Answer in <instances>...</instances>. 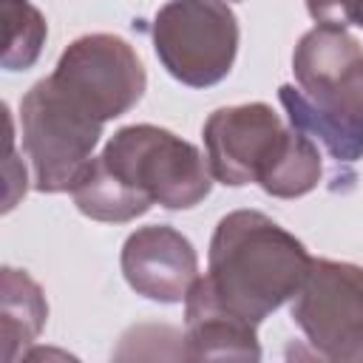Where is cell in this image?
I'll return each instance as SVG.
<instances>
[{
	"instance_id": "6da1fadb",
	"label": "cell",
	"mask_w": 363,
	"mask_h": 363,
	"mask_svg": "<svg viewBox=\"0 0 363 363\" xmlns=\"http://www.w3.org/2000/svg\"><path fill=\"white\" fill-rule=\"evenodd\" d=\"M312 255L278 221L258 210L227 213L210 238L207 281L216 295L255 326L289 301Z\"/></svg>"
},
{
	"instance_id": "7a4b0ae2",
	"label": "cell",
	"mask_w": 363,
	"mask_h": 363,
	"mask_svg": "<svg viewBox=\"0 0 363 363\" xmlns=\"http://www.w3.org/2000/svg\"><path fill=\"white\" fill-rule=\"evenodd\" d=\"M99 159L130 190L167 210H190L213 187V173L201 150L156 125L119 128Z\"/></svg>"
},
{
	"instance_id": "3957f363",
	"label": "cell",
	"mask_w": 363,
	"mask_h": 363,
	"mask_svg": "<svg viewBox=\"0 0 363 363\" xmlns=\"http://www.w3.org/2000/svg\"><path fill=\"white\" fill-rule=\"evenodd\" d=\"M20 128L40 193L71 190L102 136V122L82 111L51 77L34 82L20 99Z\"/></svg>"
},
{
	"instance_id": "277c9868",
	"label": "cell",
	"mask_w": 363,
	"mask_h": 363,
	"mask_svg": "<svg viewBox=\"0 0 363 363\" xmlns=\"http://www.w3.org/2000/svg\"><path fill=\"white\" fill-rule=\"evenodd\" d=\"M150 34L164 71L190 88L221 82L238 54V20L224 0H170Z\"/></svg>"
},
{
	"instance_id": "5b68a950",
	"label": "cell",
	"mask_w": 363,
	"mask_h": 363,
	"mask_svg": "<svg viewBox=\"0 0 363 363\" xmlns=\"http://www.w3.org/2000/svg\"><path fill=\"white\" fill-rule=\"evenodd\" d=\"M51 79L102 125L128 113L147 85L133 45L116 34H85L74 40L60 54Z\"/></svg>"
},
{
	"instance_id": "8992f818",
	"label": "cell",
	"mask_w": 363,
	"mask_h": 363,
	"mask_svg": "<svg viewBox=\"0 0 363 363\" xmlns=\"http://www.w3.org/2000/svg\"><path fill=\"white\" fill-rule=\"evenodd\" d=\"M289 312L320 357L349 360L363 337V267L312 258Z\"/></svg>"
},
{
	"instance_id": "52a82bcc",
	"label": "cell",
	"mask_w": 363,
	"mask_h": 363,
	"mask_svg": "<svg viewBox=\"0 0 363 363\" xmlns=\"http://www.w3.org/2000/svg\"><path fill=\"white\" fill-rule=\"evenodd\" d=\"M286 130L289 128L267 102L213 111L201 130L213 179L230 187L261 184L284 147Z\"/></svg>"
},
{
	"instance_id": "ba28073f",
	"label": "cell",
	"mask_w": 363,
	"mask_h": 363,
	"mask_svg": "<svg viewBox=\"0 0 363 363\" xmlns=\"http://www.w3.org/2000/svg\"><path fill=\"white\" fill-rule=\"evenodd\" d=\"M298 88L340 119L363 125V45L343 26L318 23L292 54Z\"/></svg>"
},
{
	"instance_id": "9c48e42d",
	"label": "cell",
	"mask_w": 363,
	"mask_h": 363,
	"mask_svg": "<svg viewBox=\"0 0 363 363\" xmlns=\"http://www.w3.org/2000/svg\"><path fill=\"white\" fill-rule=\"evenodd\" d=\"M119 264L128 286L159 303H182L199 281V255L190 238L167 224H150L130 233Z\"/></svg>"
},
{
	"instance_id": "30bf717a",
	"label": "cell",
	"mask_w": 363,
	"mask_h": 363,
	"mask_svg": "<svg viewBox=\"0 0 363 363\" xmlns=\"http://www.w3.org/2000/svg\"><path fill=\"white\" fill-rule=\"evenodd\" d=\"M182 354L190 360H258L261 357L255 323L233 312L216 295L207 275L199 278L184 298Z\"/></svg>"
},
{
	"instance_id": "8fae6325",
	"label": "cell",
	"mask_w": 363,
	"mask_h": 363,
	"mask_svg": "<svg viewBox=\"0 0 363 363\" xmlns=\"http://www.w3.org/2000/svg\"><path fill=\"white\" fill-rule=\"evenodd\" d=\"M278 99L286 111L289 125L306 133L318 147H323L335 164H354L357 159H363V125L360 122L335 116L332 111L312 102L295 85H281Z\"/></svg>"
},
{
	"instance_id": "7c38bea8",
	"label": "cell",
	"mask_w": 363,
	"mask_h": 363,
	"mask_svg": "<svg viewBox=\"0 0 363 363\" xmlns=\"http://www.w3.org/2000/svg\"><path fill=\"white\" fill-rule=\"evenodd\" d=\"M48 318V303L43 289L28 278V272L3 267L0 281V340L3 360H14L20 349L37 340Z\"/></svg>"
},
{
	"instance_id": "4fadbf2b",
	"label": "cell",
	"mask_w": 363,
	"mask_h": 363,
	"mask_svg": "<svg viewBox=\"0 0 363 363\" xmlns=\"http://www.w3.org/2000/svg\"><path fill=\"white\" fill-rule=\"evenodd\" d=\"M71 199L82 216L108 224H125L150 210V201L130 190L119 176H113L99 156H94L77 176Z\"/></svg>"
},
{
	"instance_id": "5bb4252c",
	"label": "cell",
	"mask_w": 363,
	"mask_h": 363,
	"mask_svg": "<svg viewBox=\"0 0 363 363\" xmlns=\"http://www.w3.org/2000/svg\"><path fill=\"white\" fill-rule=\"evenodd\" d=\"M320 173H323L320 147L306 133H301L289 125L275 164L261 179V190L275 199H298L318 187Z\"/></svg>"
},
{
	"instance_id": "9a60e30c",
	"label": "cell",
	"mask_w": 363,
	"mask_h": 363,
	"mask_svg": "<svg viewBox=\"0 0 363 363\" xmlns=\"http://www.w3.org/2000/svg\"><path fill=\"white\" fill-rule=\"evenodd\" d=\"M48 26L31 0H3V68L26 71L40 60Z\"/></svg>"
},
{
	"instance_id": "2e32d148",
	"label": "cell",
	"mask_w": 363,
	"mask_h": 363,
	"mask_svg": "<svg viewBox=\"0 0 363 363\" xmlns=\"http://www.w3.org/2000/svg\"><path fill=\"white\" fill-rule=\"evenodd\" d=\"M306 9L318 23L363 28V0H306Z\"/></svg>"
}]
</instances>
